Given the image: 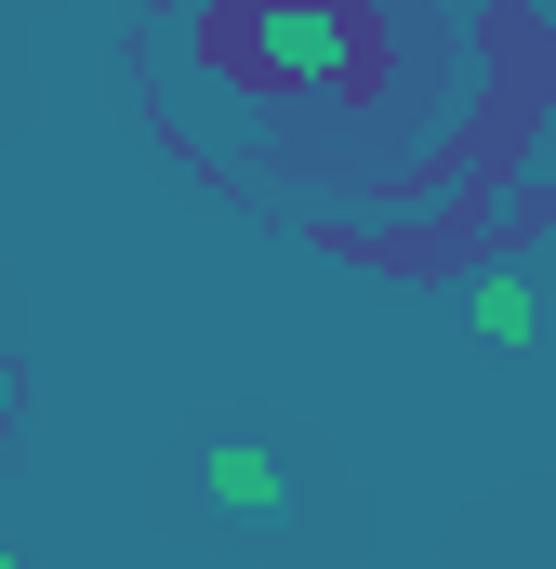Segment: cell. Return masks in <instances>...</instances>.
Returning <instances> with one entry per match:
<instances>
[{
  "instance_id": "cell-4",
  "label": "cell",
  "mask_w": 556,
  "mask_h": 569,
  "mask_svg": "<svg viewBox=\"0 0 556 569\" xmlns=\"http://www.w3.org/2000/svg\"><path fill=\"white\" fill-rule=\"evenodd\" d=\"M0 437H13V331H0Z\"/></svg>"
},
{
  "instance_id": "cell-5",
  "label": "cell",
  "mask_w": 556,
  "mask_h": 569,
  "mask_svg": "<svg viewBox=\"0 0 556 569\" xmlns=\"http://www.w3.org/2000/svg\"><path fill=\"white\" fill-rule=\"evenodd\" d=\"M0 569H27V557H13V543H0Z\"/></svg>"
},
{
  "instance_id": "cell-1",
  "label": "cell",
  "mask_w": 556,
  "mask_h": 569,
  "mask_svg": "<svg viewBox=\"0 0 556 569\" xmlns=\"http://www.w3.org/2000/svg\"><path fill=\"white\" fill-rule=\"evenodd\" d=\"M252 67L278 93H358L371 80V13L358 0H266L252 13Z\"/></svg>"
},
{
  "instance_id": "cell-2",
  "label": "cell",
  "mask_w": 556,
  "mask_h": 569,
  "mask_svg": "<svg viewBox=\"0 0 556 569\" xmlns=\"http://www.w3.org/2000/svg\"><path fill=\"white\" fill-rule=\"evenodd\" d=\"M199 490H212L239 530H278V517H291V463H278L266 437H212V450H199Z\"/></svg>"
},
{
  "instance_id": "cell-3",
  "label": "cell",
  "mask_w": 556,
  "mask_h": 569,
  "mask_svg": "<svg viewBox=\"0 0 556 569\" xmlns=\"http://www.w3.org/2000/svg\"><path fill=\"white\" fill-rule=\"evenodd\" d=\"M464 318H477V345H490V358H530V345H544V291L517 279V266H504V279H477Z\"/></svg>"
}]
</instances>
